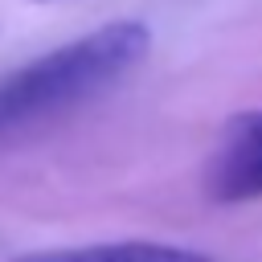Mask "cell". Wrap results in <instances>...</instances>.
<instances>
[{
	"instance_id": "3",
	"label": "cell",
	"mask_w": 262,
	"mask_h": 262,
	"mask_svg": "<svg viewBox=\"0 0 262 262\" xmlns=\"http://www.w3.org/2000/svg\"><path fill=\"white\" fill-rule=\"evenodd\" d=\"M12 262H209V254L168 242H94L66 250H33Z\"/></svg>"
},
{
	"instance_id": "1",
	"label": "cell",
	"mask_w": 262,
	"mask_h": 262,
	"mask_svg": "<svg viewBox=\"0 0 262 262\" xmlns=\"http://www.w3.org/2000/svg\"><path fill=\"white\" fill-rule=\"evenodd\" d=\"M151 49V29L111 20L70 45H57L0 78V143L41 127L127 78Z\"/></svg>"
},
{
	"instance_id": "4",
	"label": "cell",
	"mask_w": 262,
	"mask_h": 262,
	"mask_svg": "<svg viewBox=\"0 0 262 262\" xmlns=\"http://www.w3.org/2000/svg\"><path fill=\"white\" fill-rule=\"evenodd\" d=\"M37 4H45V0H37Z\"/></svg>"
},
{
	"instance_id": "2",
	"label": "cell",
	"mask_w": 262,
	"mask_h": 262,
	"mask_svg": "<svg viewBox=\"0 0 262 262\" xmlns=\"http://www.w3.org/2000/svg\"><path fill=\"white\" fill-rule=\"evenodd\" d=\"M205 192L217 205H242L262 196V106L237 111L205 168Z\"/></svg>"
}]
</instances>
